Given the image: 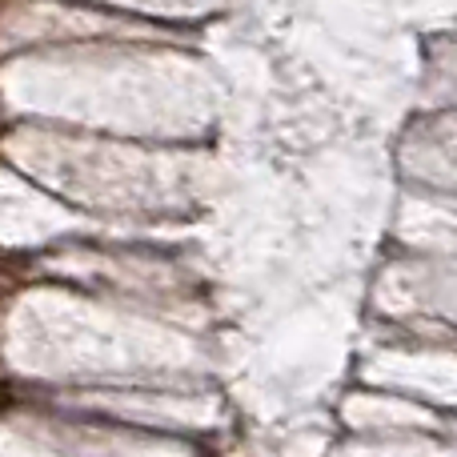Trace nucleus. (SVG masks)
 I'll list each match as a JSON object with an SVG mask.
<instances>
[]
</instances>
